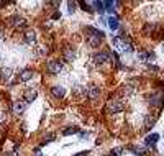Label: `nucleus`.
Returning a JSON list of instances; mask_svg holds the SVG:
<instances>
[{
	"label": "nucleus",
	"instance_id": "nucleus-11",
	"mask_svg": "<svg viewBox=\"0 0 164 156\" xmlns=\"http://www.w3.org/2000/svg\"><path fill=\"white\" fill-rule=\"evenodd\" d=\"M98 95H100V89H98L97 86H92L90 89H87V97H89L90 100H95Z\"/></svg>",
	"mask_w": 164,
	"mask_h": 156
},
{
	"label": "nucleus",
	"instance_id": "nucleus-24",
	"mask_svg": "<svg viewBox=\"0 0 164 156\" xmlns=\"http://www.w3.org/2000/svg\"><path fill=\"white\" fill-rule=\"evenodd\" d=\"M76 133H79V130L76 127H67L64 131H62V135L64 136H69V135H76Z\"/></svg>",
	"mask_w": 164,
	"mask_h": 156
},
{
	"label": "nucleus",
	"instance_id": "nucleus-5",
	"mask_svg": "<svg viewBox=\"0 0 164 156\" xmlns=\"http://www.w3.org/2000/svg\"><path fill=\"white\" fill-rule=\"evenodd\" d=\"M108 59H110V53H107V51H100V53H95L94 54V62L97 66L105 64Z\"/></svg>",
	"mask_w": 164,
	"mask_h": 156
},
{
	"label": "nucleus",
	"instance_id": "nucleus-9",
	"mask_svg": "<svg viewBox=\"0 0 164 156\" xmlns=\"http://www.w3.org/2000/svg\"><path fill=\"white\" fill-rule=\"evenodd\" d=\"M25 107H26V104L15 102V104H13V115H15V117H20V115L25 112Z\"/></svg>",
	"mask_w": 164,
	"mask_h": 156
},
{
	"label": "nucleus",
	"instance_id": "nucleus-6",
	"mask_svg": "<svg viewBox=\"0 0 164 156\" xmlns=\"http://www.w3.org/2000/svg\"><path fill=\"white\" fill-rule=\"evenodd\" d=\"M149 102H151V105L154 107H159L161 104H164V92H154V94H151V97H149Z\"/></svg>",
	"mask_w": 164,
	"mask_h": 156
},
{
	"label": "nucleus",
	"instance_id": "nucleus-15",
	"mask_svg": "<svg viewBox=\"0 0 164 156\" xmlns=\"http://www.w3.org/2000/svg\"><path fill=\"white\" fill-rule=\"evenodd\" d=\"M87 43H89L90 48H98V45L102 43V40H100L98 36H92V35H89V36H87Z\"/></svg>",
	"mask_w": 164,
	"mask_h": 156
},
{
	"label": "nucleus",
	"instance_id": "nucleus-29",
	"mask_svg": "<svg viewBox=\"0 0 164 156\" xmlns=\"http://www.w3.org/2000/svg\"><path fill=\"white\" fill-rule=\"evenodd\" d=\"M138 57H139V59H141V61H143V62H146V59H148V54L144 53V51H139V53H138Z\"/></svg>",
	"mask_w": 164,
	"mask_h": 156
},
{
	"label": "nucleus",
	"instance_id": "nucleus-31",
	"mask_svg": "<svg viewBox=\"0 0 164 156\" xmlns=\"http://www.w3.org/2000/svg\"><path fill=\"white\" fill-rule=\"evenodd\" d=\"M89 153H90V151H79V153H76L74 156H87Z\"/></svg>",
	"mask_w": 164,
	"mask_h": 156
},
{
	"label": "nucleus",
	"instance_id": "nucleus-3",
	"mask_svg": "<svg viewBox=\"0 0 164 156\" xmlns=\"http://www.w3.org/2000/svg\"><path fill=\"white\" fill-rule=\"evenodd\" d=\"M7 23L12 25V26H15V28H25L26 26V20L25 18H21V16L18 15H12L7 18Z\"/></svg>",
	"mask_w": 164,
	"mask_h": 156
},
{
	"label": "nucleus",
	"instance_id": "nucleus-36",
	"mask_svg": "<svg viewBox=\"0 0 164 156\" xmlns=\"http://www.w3.org/2000/svg\"><path fill=\"white\" fill-rule=\"evenodd\" d=\"M103 156H110V155H103Z\"/></svg>",
	"mask_w": 164,
	"mask_h": 156
},
{
	"label": "nucleus",
	"instance_id": "nucleus-4",
	"mask_svg": "<svg viewBox=\"0 0 164 156\" xmlns=\"http://www.w3.org/2000/svg\"><path fill=\"white\" fill-rule=\"evenodd\" d=\"M46 71L49 74H59L62 71V62L61 61H49L46 64Z\"/></svg>",
	"mask_w": 164,
	"mask_h": 156
},
{
	"label": "nucleus",
	"instance_id": "nucleus-25",
	"mask_svg": "<svg viewBox=\"0 0 164 156\" xmlns=\"http://www.w3.org/2000/svg\"><path fill=\"white\" fill-rule=\"evenodd\" d=\"M54 138H56V135H54V133H49V135H46V136H45V140L41 141V146H45V145L51 143V141H53Z\"/></svg>",
	"mask_w": 164,
	"mask_h": 156
},
{
	"label": "nucleus",
	"instance_id": "nucleus-2",
	"mask_svg": "<svg viewBox=\"0 0 164 156\" xmlns=\"http://www.w3.org/2000/svg\"><path fill=\"white\" fill-rule=\"evenodd\" d=\"M123 108H125V104L120 99H113V100L107 104V112L108 113H120V112H123Z\"/></svg>",
	"mask_w": 164,
	"mask_h": 156
},
{
	"label": "nucleus",
	"instance_id": "nucleus-21",
	"mask_svg": "<svg viewBox=\"0 0 164 156\" xmlns=\"http://www.w3.org/2000/svg\"><path fill=\"white\" fill-rule=\"evenodd\" d=\"M74 94L76 95H87V89L86 87H82V86H74Z\"/></svg>",
	"mask_w": 164,
	"mask_h": 156
},
{
	"label": "nucleus",
	"instance_id": "nucleus-8",
	"mask_svg": "<svg viewBox=\"0 0 164 156\" xmlns=\"http://www.w3.org/2000/svg\"><path fill=\"white\" fill-rule=\"evenodd\" d=\"M51 94L56 99H62L66 95V89L62 86H54V87H51Z\"/></svg>",
	"mask_w": 164,
	"mask_h": 156
},
{
	"label": "nucleus",
	"instance_id": "nucleus-32",
	"mask_svg": "<svg viewBox=\"0 0 164 156\" xmlns=\"http://www.w3.org/2000/svg\"><path fill=\"white\" fill-rule=\"evenodd\" d=\"M5 118H7V117H5V113H4V112H0V123H4Z\"/></svg>",
	"mask_w": 164,
	"mask_h": 156
},
{
	"label": "nucleus",
	"instance_id": "nucleus-17",
	"mask_svg": "<svg viewBox=\"0 0 164 156\" xmlns=\"http://www.w3.org/2000/svg\"><path fill=\"white\" fill-rule=\"evenodd\" d=\"M87 33H89V35H92V36H98L100 40L105 36V33L100 31V30H97V28H94V26H89V28H87Z\"/></svg>",
	"mask_w": 164,
	"mask_h": 156
},
{
	"label": "nucleus",
	"instance_id": "nucleus-12",
	"mask_svg": "<svg viewBox=\"0 0 164 156\" xmlns=\"http://www.w3.org/2000/svg\"><path fill=\"white\" fill-rule=\"evenodd\" d=\"M25 41H26L28 45H33V43L36 41V33L33 31V30H26V31H25Z\"/></svg>",
	"mask_w": 164,
	"mask_h": 156
},
{
	"label": "nucleus",
	"instance_id": "nucleus-22",
	"mask_svg": "<svg viewBox=\"0 0 164 156\" xmlns=\"http://www.w3.org/2000/svg\"><path fill=\"white\" fill-rule=\"evenodd\" d=\"M92 5H94V8L98 13H105V10H103V8H105V4H103V2H92Z\"/></svg>",
	"mask_w": 164,
	"mask_h": 156
},
{
	"label": "nucleus",
	"instance_id": "nucleus-26",
	"mask_svg": "<svg viewBox=\"0 0 164 156\" xmlns=\"http://www.w3.org/2000/svg\"><path fill=\"white\" fill-rule=\"evenodd\" d=\"M123 153H125V150H123L122 146H118V148H113L110 151V156H123Z\"/></svg>",
	"mask_w": 164,
	"mask_h": 156
},
{
	"label": "nucleus",
	"instance_id": "nucleus-35",
	"mask_svg": "<svg viewBox=\"0 0 164 156\" xmlns=\"http://www.w3.org/2000/svg\"><path fill=\"white\" fill-rule=\"evenodd\" d=\"M36 156H43V155H41V153H36Z\"/></svg>",
	"mask_w": 164,
	"mask_h": 156
},
{
	"label": "nucleus",
	"instance_id": "nucleus-13",
	"mask_svg": "<svg viewBox=\"0 0 164 156\" xmlns=\"http://www.w3.org/2000/svg\"><path fill=\"white\" fill-rule=\"evenodd\" d=\"M64 59L67 62H72L74 59H76V51H74V48H66L64 49Z\"/></svg>",
	"mask_w": 164,
	"mask_h": 156
},
{
	"label": "nucleus",
	"instance_id": "nucleus-14",
	"mask_svg": "<svg viewBox=\"0 0 164 156\" xmlns=\"http://www.w3.org/2000/svg\"><path fill=\"white\" fill-rule=\"evenodd\" d=\"M31 77H33V71L31 69H23V71H20V81L21 82H28Z\"/></svg>",
	"mask_w": 164,
	"mask_h": 156
},
{
	"label": "nucleus",
	"instance_id": "nucleus-7",
	"mask_svg": "<svg viewBox=\"0 0 164 156\" xmlns=\"http://www.w3.org/2000/svg\"><path fill=\"white\" fill-rule=\"evenodd\" d=\"M36 97H38V90H35V89L25 90V94H23V100H25L26 104H31Z\"/></svg>",
	"mask_w": 164,
	"mask_h": 156
},
{
	"label": "nucleus",
	"instance_id": "nucleus-28",
	"mask_svg": "<svg viewBox=\"0 0 164 156\" xmlns=\"http://www.w3.org/2000/svg\"><path fill=\"white\" fill-rule=\"evenodd\" d=\"M154 30H156L154 23H148L146 26H144V33H151V31H154Z\"/></svg>",
	"mask_w": 164,
	"mask_h": 156
},
{
	"label": "nucleus",
	"instance_id": "nucleus-16",
	"mask_svg": "<svg viewBox=\"0 0 164 156\" xmlns=\"http://www.w3.org/2000/svg\"><path fill=\"white\" fill-rule=\"evenodd\" d=\"M130 151L133 153V155H136V156H144L146 155V148H143V146H130Z\"/></svg>",
	"mask_w": 164,
	"mask_h": 156
},
{
	"label": "nucleus",
	"instance_id": "nucleus-20",
	"mask_svg": "<svg viewBox=\"0 0 164 156\" xmlns=\"http://www.w3.org/2000/svg\"><path fill=\"white\" fill-rule=\"evenodd\" d=\"M123 94H125V95L135 94V84H127V86L123 87Z\"/></svg>",
	"mask_w": 164,
	"mask_h": 156
},
{
	"label": "nucleus",
	"instance_id": "nucleus-27",
	"mask_svg": "<svg viewBox=\"0 0 164 156\" xmlns=\"http://www.w3.org/2000/svg\"><path fill=\"white\" fill-rule=\"evenodd\" d=\"M76 7H77V4H76V2H67V10H69L71 15L76 12Z\"/></svg>",
	"mask_w": 164,
	"mask_h": 156
},
{
	"label": "nucleus",
	"instance_id": "nucleus-10",
	"mask_svg": "<svg viewBox=\"0 0 164 156\" xmlns=\"http://www.w3.org/2000/svg\"><path fill=\"white\" fill-rule=\"evenodd\" d=\"M12 74H13L12 67H2V69H0V79H2L4 82H5V81H10Z\"/></svg>",
	"mask_w": 164,
	"mask_h": 156
},
{
	"label": "nucleus",
	"instance_id": "nucleus-18",
	"mask_svg": "<svg viewBox=\"0 0 164 156\" xmlns=\"http://www.w3.org/2000/svg\"><path fill=\"white\" fill-rule=\"evenodd\" d=\"M107 23H108V28L110 30H118V20H117V16H113V18H108L107 20Z\"/></svg>",
	"mask_w": 164,
	"mask_h": 156
},
{
	"label": "nucleus",
	"instance_id": "nucleus-23",
	"mask_svg": "<svg viewBox=\"0 0 164 156\" xmlns=\"http://www.w3.org/2000/svg\"><path fill=\"white\" fill-rule=\"evenodd\" d=\"M153 125H154V118H153L151 115H146V118H144V128H146V130H149Z\"/></svg>",
	"mask_w": 164,
	"mask_h": 156
},
{
	"label": "nucleus",
	"instance_id": "nucleus-19",
	"mask_svg": "<svg viewBox=\"0 0 164 156\" xmlns=\"http://www.w3.org/2000/svg\"><path fill=\"white\" fill-rule=\"evenodd\" d=\"M156 141H159V135L158 133H151L149 136H146V145H154Z\"/></svg>",
	"mask_w": 164,
	"mask_h": 156
},
{
	"label": "nucleus",
	"instance_id": "nucleus-34",
	"mask_svg": "<svg viewBox=\"0 0 164 156\" xmlns=\"http://www.w3.org/2000/svg\"><path fill=\"white\" fill-rule=\"evenodd\" d=\"M8 5V2H0V8H4V7H7Z\"/></svg>",
	"mask_w": 164,
	"mask_h": 156
},
{
	"label": "nucleus",
	"instance_id": "nucleus-1",
	"mask_svg": "<svg viewBox=\"0 0 164 156\" xmlns=\"http://www.w3.org/2000/svg\"><path fill=\"white\" fill-rule=\"evenodd\" d=\"M113 46L117 48V51H120V53H127V54H130V53H133V46L128 43V40L127 38H122V36H113Z\"/></svg>",
	"mask_w": 164,
	"mask_h": 156
},
{
	"label": "nucleus",
	"instance_id": "nucleus-33",
	"mask_svg": "<svg viewBox=\"0 0 164 156\" xmlns=\"http://www.w3.org/2000/svg\"><path fill=\"white\" fill-rule=\"evenodd\" d=\"M49 5H53V7H59V5H61V2H49Z\"/></svg>",
	"mask_w": 164,
	"mask_h": 156
},
{
	"label": "nucleus",
	"instance_id": "nucleus-30",
	"mask_svg": "<svg viewBox=\"0 0 164 156\" xmlns=\"http://www.w3.org/2000/svg\"><path fill=\"white\" fill-rule=\"evenodd\" d=\"M57 18H61V12L57 10L56 13H53V20H57Z\"/></svg>",
	"mask_w": 164,
	"mask_h": 156
}]
</instances>
